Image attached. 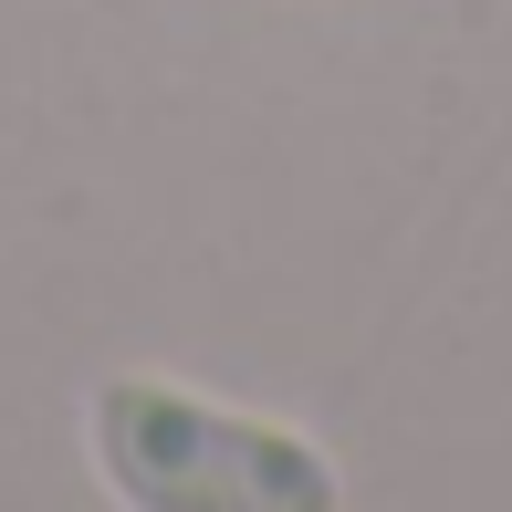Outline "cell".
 <instances>
[{
    "label": "cell",
    "instance_id": "obj_1",
    "mask_svg": "<svg viewBox=\"0 0 512 512\" xmlns=\"http://www.w3.org/2000/svg\"><path fill=\"white\" fill-rule=\"evenodd\" d=\"M84 460L126 512H345V460L314 429L126 366L84 398Z\"/></svg>",
    "mask_w": 512,
    "mask_h": 512
}]
</instances>
